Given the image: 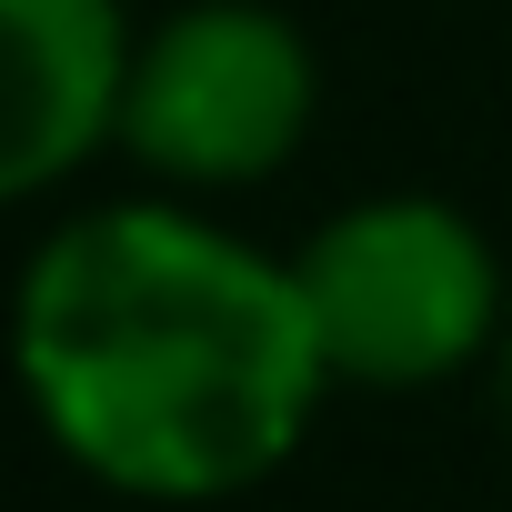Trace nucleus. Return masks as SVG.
I'll use <instances>...</instances> for the list:
<instances>
[{"label": "nucleus", "mask_w": 512, "mask_h": 512, "mask_svg": "<svg viewBox=\"0 0 512 512\" xmlns=\"http://www.w3.org/2000/svg\"><path fill=\"white\" fill-rule=\"evenodd\" d=\"M131 51L121 0H0V211L61 191L121 141Z\"/></svg>", "instance_id": "4"}, {"label": "nucleus", "mask_w": 512, "mask_h": 512, "mask_svg": "<svg viewBox=\"0 0 512 512\" xmlns=\"http://www.w3.org/2000/svg\"><path fill=\"white\" fill-rule=\"evenodd\" d=\"M11 372L41 432L111 492L221 502L292 462L332 382L302 272L181 201L61 221L11 292Z\"/></svg>", "instance_id": "1"}, {"label": "nucleus", "mask_w": 512, "mask_h": 512, "mask_svg": "<svg viewBox=\"0 0 512 512\" xmlns=\"http://www.w3.org/2000/svg\"><path fill=\"white\" fill-rule=\"evenodd\" d=\"M312 101L322 71L302 21H282L272 0H191L131 51L121 151L181 191H241L302 151Z\"/></svg>", "instance_id": "3"}, {"label": "nucleus", "mask_w": 512, "mask_h": 512, "mask_svg": "<svg viewBox=\"0 0 512 512\" xmlns=\"http://www.w3.org/2000/svg\"><path fill=\"white\" fill-rule=\"evenodd\" d=\"M502 402H512V332H502Z\"/></svg>", "instance_id": "5"}, {"label": "nucleus", "mask_w": 512, "mask_h": 512, "mask_svg": "<svg viewBox=\"0 0 512 512\" xmlns=\"http://www.w3.org/2000/svg\"><path fill=\"white\" fill-rule=\"evenodd\" d=\"M292 272H302V302H312L332 382H382V392L442 382L502 322L492 241L432 191H392V201L332 211L302 241Z\"/></svg>", "instance_id": "2"}]
</instances>
